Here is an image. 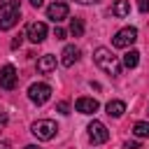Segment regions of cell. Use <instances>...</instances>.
<instances>
[{"mask_svg":"<svg viewBox=\"0 0 149 149\" xmlns=\"http://www.w3.org/2000/svg\"><path fill=\"white\" fill-rule=\"evenodd\" d=\"M93 61H95V65H98L102 72H107L109 77H119V74H121V61H119L107 47H98V49L93 51Z\"/></svg>","mask_w":149,"mask_h":149,"instance_id":"cell-1","label":"cell"},{"mask_svg":"<svg viewBox=\"0 0 149 149\" xmlns=\"http://www.w3.org/2000/svg\"><path fill=\"white\" fill-rule=\"evenodd\" d=\"M21 16V0H5L0 5V30H9L19 23Z\"/></svg>","mask_w":149,"mask_h":149,"instance_id":"cell-2","label":"cell"},{"mask_svg":"<svg viewBox=\"0 0 149 149\" xmlns=\"http://www.w3.org/2000/svg\"><path fill=\"white\" fill-rule=\"evenodd\" d=\"M30 133H33L37 140L47 142V140H54V137H56L58 126H56L54 119H40V121H35V123L30 126Z\"/></svg>","mask_w":149,"mask_h":149,"instance_id":"cell-3","label":"cell"},{"mask_svg":"<svg viewBox=\"0 0 149 149\" xmlns=\"http://www.w3.org/2000/svg\"><path fill=\"white\" fill-rule=\"evenodd\" d=\"M135 40H137V28L126 26V28H121V30L112 37V44H114L116 49H128V47L135 44Z\"/></svg>","mask_w":149,"mask_h":149,"instance_id":"cell-4","label":"cell"},{"mask_svg":"<svg viewBox=\"0 0 149 149\" xmlns=\"http://www.w3.org/2000/svg\"><path fill=\"white\" fill-rule=\"evenodd\" d=\"M28 98H30V102H35V105H44V102L51 98V86L44 84V81L30 84V88H28Z\"/></svg>","mask_w":149,"mask_h":149,"instance_id":"cell-5","label":"cell"},{"mask_svg":"<svg viewBox=\"0 0 149 149\" xmlns=\"http://www.w3.org/2000/svg\"><path fill=\"white\" fill-rule=\"evenodd\" d=\"M86 130H88V140H91L93 144H105V142L109 140V130H107V126H105L102 121H95V119H93Z\"/></svg>","mask_w":149,"mask_h":149,"instance_id":"cell-6","label":"cell"},{"mask_svg":"<svg viewBox=\"0 0 149 149\" xmlns=\"http://www.w3.org/2000/svg\"><path fill=\"white\" fill-rule=\"evenodd\" d=\"M16 81H19L16 68L14 65H2L0 68V88L12 91V88H16Z\"/></svg>","mask_w":149,"mask_h":149,"instance_id":"cell-7","label":"cell"},{"mask_svg":"<svg viewBox=\"0 0 149 149\" xmlns=\"http://www.w3.org/2000/svg\"><path fill=\"white\" fill-rule=\"evenodd\" d=\"M26 37L33 42V44H40L44 37H47V23L42 21H30L26 26Z\"/></svg>","mask_w":149,"mask_h":149,"instance_id":"cell-8","label":"cell"},{"mask_svg":"<svg viewBox=\"0 0 149 149\" xmlns=\"http://www.w3.org/2000/svg\"><path fill=\"white\" fill-rule=\"evenodd\" d=\"M68 14H70V9H68V5H65V2H61V0H56V2H51V5L47 7V19H51L54 23L65 21V19H68Z\"/></svg>","mask_w":149,"mask_h":149,"instance_id":"cell-9","label":"cell"},{"mask_svg":"<svg viewBox=\"0 0 149 149\" xmlns=\"http://www.w3.org/2000/svg\"><path fill=\"white\" fill-rule=\"evenodd\" d=\"M79 47H74V44H68L65 49H63V54H61V65H65V68H72L77 61H79Z\"/></svg>","mask_w":149,"mask_h":149,"instance_id":"cell-10","label":"cell"},{"mask_svg":"<svg viewBox=\"0 0 149 149\" xmlns=\"http://www.w3.org/2000/svg\"><path fill=\"white\" fill-rule=\"evenodd\" d=\"M98 100L95 98H77V102H74V109L79 112V114H93V112H98Z\"/></svg>","mask_w":149,"mask_h":149,"instance_id":"cell-11","label":"cell"},{"mask_svg":"<svg viewBox=\"0 0 149 149\" xmlns=\"http://www.w3.org/2000/svg\"><path fill=\"white\" fill-rule=\"evenodd\" d=\"M54 70H56V56H54V54H44V56L37 58V72L49 74V72H54Z\"/></svg>","mask_w":149,"mask_h":149,"instance_id":"cell-12","label":"cell"},{"mask_svg":"<svg viewBox=\"0 0 149 149\" xmlns=\"http://www.w3.org/2000/svg\"><path fill=\"white\" fill-rule=\"evenodd\" d=\"M105 109H107V114H109V116L119 119V116H123V112H126V102H123V100H109Z\"/></svg>","mask_w":149,"mask_h":149,"instance_id":"cell-13","label":"cell"},{"mask_svg":"<svg viewBox=\"0 0 149 149\" xmlns=\"http://www.w3.org/2000/svg\"><path fill=\"white\" fill-rule=\"evenodd\" d=\"M112 14L119 16V19L128 16V14H130V2H128V0H116V2L112 5Z\"/></svg>","mask_w":149,"mask_h":149,"instance_id":"cell-14","label":"cell"},{"mask_svg":"<svg viewBox=\"0 0 149 149\" xmlns=\"http://www.w3.org/2000/svg\"><path fill=\"white\" fill-rule=\"evenodd\" d=\"M137 63H140V51H135V49L126 51V56H123L121 65H123V68H137Z\"/></svg>","mask_w":149,"mask_h":149,"instance_id":"cell-15","label":"cell"},{"mask_svg":"<svg viewBox=\"0 0 149 149\" xmlns=\"http://www.w3.org/2000/svg\"><path fill=\"white\" fill-rule=\"evenodd\" d=\"M70 35H72V37H81V35H84V21H81V19L74 16V19L70 21Z\"/></svg>","mask_w":149,"mask_h":149,"instance_id":"cell-16","label":"cell"},{"mask_svg":"<svg viewBox=\"0 0 149 149\" xmlns=\"http://www.w3.org/2000/svg\"><path fill=\"white\" fill-rule=\"evenodd\" d=\"M133 135L135 137H149V123L147 121H137L133 126Z\"/></svg>","mask_w":149,"mask_h":149,"instance_id":"cell-17","label":"cell"},{"mask_svg":"<svg viewBox=\"0 0 149 149\" xmlns=\"http://www.w3.org/2000/svg\"><path fill=\"white\" fill-rule=\"evenodd\" d=\"M56 109H58V112H61V114H70V105H68V102H65V100H61V102H58V105H56Z\"/></svg>","mask_w":149,"mask_h":149,"instance_id":"cell-18","label":"cell"},{"mask_svg":"<svg viewBox=\"0 0 149 149\" xmlns=\"http://www.w3.org/2000/svg\"><path fill=\"white\" fill-rule=\"evenodd\" d=\"M137 9L144 14V12H149V0H137Z\"/></svg>","mask_w":149,"mask_h":149,"instance_id":"cell-19","label":"cell"},{"mask_svg":"<svg viewBox=\"0 0 149 149\" xmlns=\"http://www.w3.org/2000/svg\"><path fill=\"white\" fill-rule=\"evenodd\" d=\"M65 35H68V33H65L63 28H54V37H56V40H65Z\"/></svg>","mask_w":149,"mask_h":149,"instance_id":"cell-20","label":"cell"},{"mask_svg":"<svg viewBox=\"0 0 149 149\" xmlns=\"http://www.w3.org/2000/svg\"><path fill=\"white\" fill-rule=\"evenodd\" d=\"M21 42H23V35H16V37L12 40V49H19V47H21Z\"/></svg>","mask_w":149,"mask_h":149,"instance_id":"cell-21","label":"cell"},{"mask_svg":"<svg viewBox=\"0 0 149 149\" xmlns=\"http://www.w3.org/2000/svg\"><path fill=\"white\" fill-rule=\"evenodd\" d=\"M7 121H9V119H7V112H0V130L7 126Z\"/></svg>","mask_w":149,"mask_h":149,"instance_id":"cell-22","label":"cell"},{"mask_svg":"<svg viewBox=\"0 0 149 149\" xmlns=\"http://www.w3.org/2000/svg\"><path fill=\"white\" fill-rule=\"evenodd\" d=\"M123 149H140V142H130V140H128V142L123 144Z\"/></svg>","mask_w":149,"mask_h":149,"instance_id":"cell-23","label":"cell"},{"mask_svg":"<svg viewBox=\"0 0 149 149\" xmlns=\"http://www.w3.org/2000/svg\"><path fill=\"white\" fill-rule=\"evenodd\" d=\"M74 2H79V5H95V2H100V0H74Z\"/></svg>","mask_w":149,"mask_h":149,"instance_id":"cell-24","label":"cell"},{"mask_svg":"<svg viewBox=\"0 0 149 149\" xmlns=\"http://www.w3.org/2000/svg\"><path fill=\"white\" fill-rule=\"evenodd\" d=\"M30 5L37 9V7H42V5H44V0H30Z\"/></svg>","mask_w":149,"mask_h":149,"instance_id":"cell-25","label":"cell"},{"mask_svg":"<svg viewBox=\"0 0 149 149\" xmlns=\"http://www.w3.org/2000/svg\"><path fill=\"white\" fill-rule=\"evenodd\" d=\"M0 149H12V144L9 142H0Z\"/></svg>","mask_w":149,"mask_h":149,"instance_id":"cell-26","label":"cell"},{"mask_svg":"<svg viewBox=\"0 0 149 149\" xmlns=\"http://www.w3.org/2000/svg\"><path fill=\"white\" fill-rule=\"evenodd\" d=\"M23 149H42V147H37V144H28V147H23Z\"/></svg>","mask_w":149,"mask_h":149,"instance_id":"cell-27","label":"cell"}]
</instances>
